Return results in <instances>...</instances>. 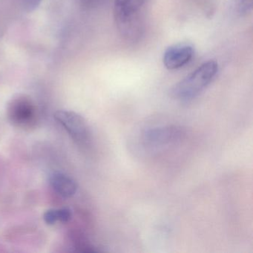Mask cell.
Segmentation results:
<instances>
[{"label": "cell", "instance_id": "obj_1", "mask_svg": "<svg viewBox=\"0 0 253 253\" xmlns=\"http://www.w3.org/2000/svg\"><path fill=\"white\" fill-rule=\"evenodd\" d=\"M218 72V65L209 60L173 86L171 95L175 100L189 101L199 95L210 85Z\"/></svg>", "mask_w": 253, "mask_h": 253}, {"label": "cell", "instance_id": "obj_2", "mask_svg": "<svg viewBox=\"0 0 253 253\" xmlns=\"http://www.w3.org/2000/svg\"><path fill=\"white\" fill-rule=\"evenodd\" d=\"M146 0H115L114 17L120 33L127 40L141 35L140 11Z\"/></svg>", "mask_w": 253, "mask_h": 253}, {"label": "cell", "instance_id": "obj_3", "mask_svg": "<svg viewBox=\"0 0 253 253\" xmlns=\"http://www.w3.org/2000/svg\"><path fill=\"white\" fill-rule=\"evenodd\" d=\"M7 115L16 126L29 128L36 123V106L27 96H17L8 103Z\"/></svg>", "mask_w": 253, "mask_h": 253}, {"label": "cell", "instance_id": "obj_4", "mask_svg": "<svg viewBox=\"0 0 253 253\" xmlns=\"http://www.w3.org/2000/svg\"><path fill=\"white\" fill-rule=\"evenodd\" d=\"M55 119L64 127L71 137L81 144H87L90 140V130L85 120L79 114L72 111L61 110L56 112Z\"/></svg>", "mask_w": 253, "mask_h": 253}, {"label": "cell", "instance_id": "obj_5", "mask_svg": "<svg viewBox=\"0 0 253 253\" xmlns=\"http://www.w3.org/2000/svg\"><path fill=\"white\" fill-rule=\"evenodd\" d=\"M184 135V130L177 126L154 127L146 130L143 140L146 144L153 147L176 143Z\"/></svg>", "mask_w": 253, "mask_h": 253}, {"label": "cell", "instance_id": "obj_6", "mask_svg": "<svg viewBox=\"0 0 253 253\" xmlns=\"http://www.w3.org/2000/svg\"><path fill=\"white\" fill-rule=\"evenodd\" d=\"M195 51L192 45L179 43L169 47L163 56V63L169 70L180 69L189 63L193 57Z\"/></svg>", "mask_w": 253, "mask_h": 253}, {"label": "cell", "instance_id": "obj_7", "mask_svg": "<svg viewBox=\"0 0 253 253\" xmlns=\"http://www.w3.org/2000/svg\"><path fill=\"white\" fill-rule=\"evenodd\" d=\"M51 187L59 195L64 198H71L76 193L78 186L75 180L63 173L55 171L49 177Z\"/></svg>", "mask_w": 253, "mask_h": 253}, {"label": "cell", "instance_id": "obj_8", "mask_svg": "<svg viewBox=\"0 0 253 253\" xmlns=\"http://www.w3.org/2000/svg\"><path fill=\"white\" fill-rule=\"evenodd\" d=\"M43 219L47 224L53 225L57 221H60V215H59V210H48L43 214Z\"/></svg>", "mask_w": 253, "mask_h": 253}, {"label": "cell", "instance_id": "obj_9", "mask_svg": "<svg viewBox=\"0 0 253 253\" xmlns=\"http://www.w3.org/2000/svg\"><path fill=\"white\" fill-rule=\"evenodd\" d=\"M253 0H239L238 11L241 14H246L251 10Z\"/></svg>", "mask_w": 253, "mask_h": 253}, {"label": "cell", "instance_id": "obj_10", "mask_svg": "<svg viewBox=\"0 0 253 253\" xmlns=\"http://www.w3.org/2000/svg\"><path fill=\"white\" fill-rule=\"evenodd\" d=\"M60 221L67 222L72 218V211L69 209L63 208L59 210Z\"/></svg>", "mask_w": 253, "mask_h": 253}, {"label": "cell", "instance_id": "obj_11", "mask_svg": "<svg viewBox=\"0 0 253 253\" xmlns=\"http://www.w3.org/2000/svg\"><path fill=\"white\" fill-rule=\"evenodd\" d=\"M41 1L42 0H24L23 2H24L25 8L28 11H33L39 6Z\"/></svg>", "mask_w": 253, "mask_h": 253}]
</instances>
